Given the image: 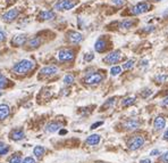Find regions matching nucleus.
I'll use <instances>...</instances> for the list:
<instances>
[{
  "label": "nucleus",
  "mask_w": 168,
  "mask_h": 163,
  "mask_svg": "<svg viewBox=\"0 0 168 163\" xmlns=\"http://www.w3.org/2000/svg\"><path fill=\"white\" fill-rule=\"evenodd\" d=\"M6 37H7L6 32L0 29V42H3V41L6 40Z\"/></svg>",
  "instance_id": "nucleus-34"
},
{
  "label": "nucleus",
  "mask_w": 168,
  "mask_h": 163,
  "mask_svg": "<svg viewBox=\"0 0 168 163\" xmlns=\"http://www.w3.org/2000/svg\"><path fill=\"white\" fill-rule=\"evenodd\" d=\"M23 159L21 153H14L12 156L8 157V163H22Z\"/></svg>",
  "instance_id": "nucleus-22"
},
{
  "label": "nucleus",
  "mask_w": 168,
  "mask_h": 163,
  "mask_svg": "<svg viewBox=\"0 0 168 163\" xmlns=\"http://www.w3.org/2000/svg\"><path fill=\"white\" fill-rule=\"evenodd\" d=\"M115 104H116V98L115 97L109 98V99L106 100V103L101 106V111H105V110H107V108H110V107H112Z\"/></svg>",
  "instance_id": "nucleus-23"
},
{
  "label": "nucleus",
  "mask_w": 168,
  "mask_h": 163,
  "mask_svg": "<svg viewBox=\"0 0 168 163\" xmlns=\"http://www.w3.org/2000/svg\"><path fill=\"white\" fill-rule=\"evenodd\" d=\"M74 75L73 74H66L65 76H64V83H65L66 86H69V85H72L73 82H74Z\"/></svg>",
  "instance_id": "nucleus-27"
},
{
  "label": "nucleus",
  "mask_w": 168,
  "mask_h": 163,
  "mask_svg": "<svg viewBox=\"0 0 168 163\" xmlns=\"http://www.w3.org/2000/svg\"><path fill=\"white\" fill-rule=\"evenodd\" d=\"M140 163H152L150 159H143V160H141Z\"/></svg>",
  "instance_id": "nucleus-42"
},
{
  "label": "nucleus",
  "mask_w": 168,
  "mask_h": 163,
  "mask_svg": "<svg viewBox=\"0 0 168 163\" xmlns=\"http://www.w3.org/2000/svg\"><path fill=\"white\" fill-rule=\"evenodd\" d=\"M140 124H141V122L139 121V120L128 119L123 123V127H124V129H126V130H135V129H137L139 127H140Z\"/></svg>",
  "instance_id": "nucleus-12"
},
{
  "label": "nucleus",
  "mask_w": 168,
  "mask_h": 163,
  "mask_svg": "<svg viewBox=\"0 0 168 163\" xmlns=\"http://www.w3.org/2000/svg\"><path fill=\"white\" fill-rule=\"evenodd\" d=\"M67 38H68V40L72 42V44H80L82 40H83V35L80 33V32H76V31H69L67 33Z\"/></svg>",
  "instance_id": "nucleus-13"
},
{
  "label": "nucleus",
  "mask_w": 168,
  "mask_h": 163,
  "mask_svg": "<svg viewBox=\"0 0 168 163\" xmlns=\"http://www.w3.org/2000/svg\"><path fill=\"white\" fill-rule=\"evenodd\" d=\"M111 3L116 6H121L125 3V0H111Z\"/></svg>",
  "instance_id": "nucleus-37"
},
{
  "label": "nucleus",
  "mask_w": 168,
  "mask_h": 163,
  "mask_svg": "<svg viewBox=\"0 0 168 163\" xmlns=\"http://www.w3.org/2000/svg\"><path fill=\"white\" fill-rule=\"evenodd\" d=\"M3 95V91H2V89H0V96H2Z\"/></svg>",
  "instance_id": "nucleus-46"
},
{
  "label": "nucleus",
  "mask_w": 168,
  "mask_h": 163,
  "mask_svg": "<svg viewBox=\"0 0 168 163\" xmlns=\"http://www.w3.org/2000/svg\"><path fill=\"white\" fill-rule=\"evenodd\" d=\"M57 57L60 62H71V60H74L75 54L72 49H67V48H64V49H60L57 54Z\"/></svg>",
  "instance_id": "nucleus-5"
},
{
  "label": "nucleus",
  "mask_w": 168,
  "mask_h": 163,
  "mask_svg": "<svg viewBox=\"0 0 168 163\" xmlns=\"http://www.w3.org/2000/svg\"><path fill=\"white\" fill-rule=\"evenodd\" d=\"M39 18L41 21H51V19L56 18V13L53 10H42L39 14Z\"/></svg>",
  "instance_id": "nucleus-14"
},
{
  "label": "nucleus",
  "mask_w": 168,
  "mask_h": 163,
  "mask_svg": "<svg viewBox=\"0 0 168 163\" xmlns=\"http://www.w3.org/2000/svg\"><path fill=\"white\" fill-rule=\"evenodd\" d=\"M148 63H149V60H140V66H146V65H148Z\"/></svg>",
  "instance_id": "nucleus-41"
},
{
  "label": "nucleus",
  "mask_w": 168,
  "mask_h": 163,
  "mask_svg": "<svg viewBox=\"0 0 168 163\" xmlns=\"http://www.w3.org/2000/svg\"><path fill=\"white\" fill-rule=\"evenodd\" d=\"M34 66L35 64L33 60L24 58V60H21L14 64V66H12V72L18 75H24L26 74V73L31 72L32 70L34 69Z\"/></svg>",
  "instance_id": "nucleus-1"
},
{
  "label": "nucleus",
  "mask_w": 168,
  "mask_h": 163,
  "mask_svg": "<svg viewBox=\"0 0 168 163\" xmlns=\"http://www.w3.org/2000/svg\"><path fill=\"white\" fill-rule=\"evenodd\" d=\"M78 3L77 0H58L53 8L56 10H71Z\"/></svg>",
  "instance_id": "nucleus-3"
},
{
  "label": "nucleus",
  "mask_w": 168,
  "mask_h": 163,
  "mask_svg": "<svg viewBox=\"0 0 168 163\" xmlns=\"http://www.w3.org/2000/svg\"><path fill=\"white\" fill-rule=\"evenodd\" d=\"M7 86H8V79L3 74L0 73V89H3V88L7 87Z\"/></svg>",
  "instance_id": "nucleus-29"
},
{
  "label": "nucleus",
  "mask_w": 168,
  "mask_h": 163,
  "mask_svg": "<svg viewBox=\"0 0 168 163\" xmlns=\"http://www.w3.org/2000/svg\"><path fill=\"white\" fill-rule=\"evenodd\" d=\"M8 152H9V147H8V146H5L3 148H1V150H0V156H2V155H6Z\"/></svg>",
  "instance_id": "nucleus-36"
},
{
  "label": "nucleus",
  "mask_w": 168,
  "mask_h": 163,
  "mask_svg": "<svg viewBox=\"0 0 168 163\" xmlns=\"http://www.w3.org/2000/svg\"><path fill=\"white\" fill-rule=\"evenodd\" d=\"M5 146H6V145H5V143H3V141H0V150H1V148H3Z\"/></svg>",
  "instance_id": "nucleus-44"
},
{
  "label": "nucleus",
  "mask_w": 168,
  "mask_h": 163,
  "mask_svg": "<svg viewBox=\"0 0 168 163\" xmlns=\"http://www.w3.org/2000/svg\"><path fill=\"white\" fill-rule=\"evenodd\" d=\"M164 139H165V140H167V139H168V129L166 130L165 134H164Z\"/></svg>",
  "instance_id": "nucleus-43"
},
{
  "label": "nucleus",
  "mask_w": 168,
  "mask_h": 163,
  "mask_svg": "<svg viewBox=\"0 0 168 163\" xmlns=\"http://www.w3.org/2000/svg\"><path fill=\"white\" fill-rule=\"evenodd\" d=\"M134 21H132V19H125V21H123V22L121 23V29H131L132 26L134 25Z\"/></svg>",
  "instance_id": "nucleus-26"
},
{
  "label": "nucleus",
  "mask_w": 168,
  "mask_h": 163,
  "mask_svg": "<svg viewBox=\"0 0 168 163\" xmlns=\"http://www.w3.org/2000/svg\"><path fill=\"white\" fill-rule=\"evenodd\" d=\"M100 140H101V136L94 134V135H91V136H89V137L86 138L85 144L90 145V146H96V145L99 144Z\"/></svg>",
  "instance_id": "nucleus-20"
},
{
  "label": "nucleus",
  "mask_w": 168,
  "mask_h": 163,
  "mask_svg": "<svg viewBox=\"0 0 168 163\" xmlns=\"http://www.w3.org/2000/svg\"><path fill=\"white\" fill-rule=\"evenodd\" d=\"M134 63H135V60H128L127 62H125L124 64H123V69L124 70L132 69V67L134 66Z\"/></svg>",
  "instance_id": "nucleus-30"
},
{
  "label": "nucleus",
  "mask_w": 168,
  "mask_h": 163,
  "mask_svg": "<svg viewBox=\"0 0 168 163\" xmlns=\"http://www.w3.org/2000/svg\"><path fill=\"white\" fill-rule=\"evenodd\" d=\"M18 16H19V10L17 9V8H12V9L7 10L5 14H2L1 18H2L3 22L12 23V22H14Z\"/></svg>",
  "instance_id": "nucleus-7"
},
{
  "label": "nucleus",
  "mask_w": 168,
  "mask_h": 163,
  "mask_svg": "<svg viewBox=\"0 0 168 163\" xmlns=\"http://www.w3.org/2000/svg\"><path fill=\"white\" fill-rule=\"evenodd\" d=\"M165 127H166L165 118H164V116H161V115L157 116L156 119H155V121H153V128H155V130L159 131V130H162Z\"/></svg>",
  "instance_id": "nucleus-15"
},
{
  "label": "nucleus",
  "mask_w": 168,
  "mask_h": 163,
  "mask_svg": "<svg viewBox=\"0 0 168 163\" xmlns=\"http://www.w3.org/2000/svg\"><path fill=\"white\" fill-rule=\"evenodd\" d=\"M160 154H161V152L159 150H153L150 152V155H151V156H157V155H160Z\"/></svg>",
  "instance_id": "nucleus-38"
},
{
  "label": "nucleus",
  "mask_w": 168,
  "mask_h": 163,
  "mask_svg": "<svg viewBox=\"0 0 168 163\" xmlns=\"http://www.w3.org/2000/svg\"><path fill=\"white\" fill-rule=\"evenodd\" d=\"M22 163H37V161H35L34 157L27 156V157H25V159H23Z\"/></svg>",
  "instance_id": "nucleus-32"
},
{
  "label": "nucleus",
  "mask_w": 168,
  "mask_h": 163,
  "mask_svg": "<svg viewBox=\"0 0 168 163\" xmlns=\"http://www.w3.org/2000/svg\"><path fill=\"white\" fill-rule=\"evenodd\" d=\"M41 44H42V40H41L40 37H33L31 38V39H28L27 42H26V45L28 46V48L30 49H37V48H39L41 46Z\"/></svg>",
  "instance_id": "nucleus-16"
},
{
  "label": "nucleus",
  "mask_w": 168,
  "mask_h": 163,
  "mask_svg": "<svg viewBox=\"0 0 168 163\" xmlns=\"http://www.w3.org/2000/svg\"><path fill=\"white\" fill-rule=\"evenodd\" d=\"M121 58V50H114L111 53H109L105 58H103V62L107 63V64H116L118 63Z\"/></svg>",
  "instance_id": "nucleus-6"
},
{
  "label": "nucleus",
  "mask_w": 168,
  "mask_h": 163,
  "mask_svg": "<svg viewBox=\"0 0 168 163\" xmlns=\"http://www.w3.org/2000/svg\"><path fill=\"white\" fill-rule=\"evenodd\" d=\"M151 94H152L151 89H148V88H146V89H144V90L142 91V92H141V96H142L143 98H146V97H149V96H150Z\"/></svg>",
  "instance_id": "nucleus-31"
},
{
  "label": "nucleus",
  "mask_w": 168,
  "mask_h": 163,
  "mask_svg": "<svg viewBox=\"0 0 168 163\" xmlns=\"http://www.w3.org/2000/svg\"><path fill=\"white\" fill-rule=\"evenodd\" d=\"M103 79H105V75L101 74L99 72H93V73H90L89 75H86L85 78H84V82L86 83V85H90V86H94V85H99L101 82L103 81Z\"/></svg>",
  "instance_id": "nucleus-4"
},
{
  "label": "nucleus",
  "mask_w": 168,
  "mask_h": 163,
  "mask_svg": "<svg viewBox=\"0 0 168 163\" xmlns=\"http://www.w3.org/2000/svg\"><path fill=\"white\" fill-rule=\"evenodd\" d=\"M60 129H62V124L59 122H50L46 125L44 130L47 132H49V134H53V132H57Z\"/></svg>",
  "instance_id": "nucleus-19"
},
{
  "label": "nucleus",
  "mask_w": 168,
  "mask_h": 163,
  "mask_svg": "<svg viewBox=\"0 0 168 163\" xmlns=\"http://www.w3.org/2000/svg\"><path fill=\"white\" fill-rule=\"evenodd\" d=\"M160 161L162 163H168V152H165L160 155Z\"/></svg>",
  "instance_id": "nucleus-33"
},
{
  "label": "nucleus",
  "mask_w": 168,
  "mask_h": 163,
  "mask_svg": "<svg viewBox=\"0 0 168 163\" xmlns=\"http://www.w3.org/2000/svg\"><path fill=\"white\" fill-rule=\"evenodd\" d=\"M157 83H164L168 80V74H165V73H160V74L156 75V78H155Z\"/></svg>",
  "instance_id": "nucleus-25"
},
{
  "label": "nucleus",
  "mask_w": 168,
  "mask_h": 163,
  "mask_svg": "<svg viewBox=\"0 0 168 163\" xmlns=\"http://www.w3.org/2000/svg\"><path fill=\"white\" fill-rule=\"evenodd\" d=\"M9 138L12 139V140L14 141H19V140H23L25 138V132L23 129H12V131H10L9 134Z\"/></svg>",
  "instance_id": "nucleus-10"
},
{
  "label": "nucleus",
  "mask_w": 168,
  "mask_h": 163,
  "mask_svg": "<svg viewBox=\"0 0 168 163\" xmlns=\"http://www.w3.org/2000/svg\"><path fill=\"white\" fill-rule=\"evenodd\" d=\"M144 143H146V139H144L143 136L135 135L128 139L127 147H128V150H139V148L142 147V146L144 145Z\"/></svg>",
  "instance_id": "nucleus-2"
},
{
  "label": "nucleus",
  "mask_w": 168,
  "mask_h": 163,
  "mask_svg": "<svg viewBox=\"0 0 168 163\" xmlns=\"http://www.w3.org/2000/svg\"><path fill=\"white\" fill-rule=\"evenodd\" d=\"M121 73V66H112L111 69H110V74L112 76H117Z\"/></svg>",
  "instance_id": "nucleus-28"
},
{
  "label": "nucleus",
  "mask_w": 168,
  "mask_h": 163,
  "mask_svg": "<svg viewBox=\"0 0 168 163\" xmlns=\"http://www.w3.org/2000/svg\"><path fill=\"white\" fill-rule=\"evenodd\" d=\"M150 9V5L146 3H139L134 7L131 8V13L133 15H140V14H144Z\"/></svg>",
  "instance_id": "nucleus-8"
},
{
  "label": "nucleus",
  "mask_w": 168,
  "mask_h": 163,
  "mask_svg": "<svg viewBox=\"0 0 168 163\" xmlns=\"http://www.w3.org/2000/svg\"><path fill=\"white\" fill-rule=\"evenodd\" d=\"M27 42V35L26 34H17L14 35L12 39V47H21L23 45Z\"/></svg>",
  "instance_id": "nucleus-9"
},
{
  "label": "nucleus",
  "mask_w": 168,
  "mask_h": 163,
  "mask_svg": "<svg viewBox=\"0 0 168 163\" xmlns=\"http://www.w3.org/2000/svg\"><path fill=\"white\" fill-rule=\"evenodd\" d=\"M94 49L98 53H103L107 49V41L105 39H102V38L98 39L96 41V44H94Z\"/></svg>",
  "instance_id": "nucleus-18"
},
{
  "label": "nucleus",
  "mask_w": 168,
  "mask_h": 163,
  "mask_svg": "<svg viewBox=\"0 0 168 163\" xmlns=\"http://www.w3.org/2000/svg\"><path fill=\"white\" fill-rule=\"evenodd\" d=\"M66 132H67L66 130H60V135H65Z\"/></svg>",
  "instance_id": "nucleus-45"
},
{
  "label": "nucleus",
  "mask_w": 168,
  "mask_h": 163,
  "mask_svg": "<svg viewBox=\"0 0 168 163\" xmlns=\"http://www.w3.org/2000/svg\"><path fill=\"white\" fill-rule=\"evenodd\" d=\"M57 73H58V67L55 65L44 66L43 69L40 70V75H43V76H52Z\"/></svg>",
  "instance_id": "nucleus-11"
},
{
  "label": "nucleus",
  "mask_w": 168,
  "mask_h": 163,
  "mask_svg": "<svg viewBox=\"0 0 168 163\" xmlns=\"http://www.w3.org/2000/svg\"><path fill=\"white\" fill-rule=\"evenodd\" d=\"M134 103H135V97H127V98H125V99H123L121 106L128 107V106H131V105H133Z\"/></svg>",
  "instance_id": "nucleus-24"
},
{
  "label": "nucleus",
  "mask_w": 168,
  "mask_h": 163,
  "mask_svg": "<svg viewBox=\"0 0 168 163\" xmlns=\"http://www.w3.org/2000/svg\"><path fill=\"white\" fill-rule=\"evenodd\" d=\"M161 105H162V106H168V96H167V97L164 98V99H162Z\"/></svg>",
  "instance_id": "nucleus-40"
},
{
  "label": "nucleus",
  "mask_w": 168,
  "mask_h": 163,
  "mask_svg": "<svg viewBox=\"0 0 168 163\" xmlns=\"http://www.w3.org/2000/svg\"><path fill=\"white\" fill-rule=\"evenodd\" d=\"M94 58V55L92 53H90V54H86L85 56H84V60H86V62H91V60H93Z\"/></svg>",
  "instance_id": "nucleus-35"
},
{
  "label": "nucleus",
  "mask_w": 168,
  "mask_h": 163,
  "mask_svg": "<svg viewBox=\"0 0 168 163\" xmlns=\"http://www.w3.org/2000/svg\"><path fill=\"white\" fill-rule=\"evenodd\" d=\"M44 153H46V148L43 146H41V145H37L33 148V154H34V156L37 159H41L44 155Z\"/></svg>",
  "instance_id": "nucleus-21"
},
{
  "label": "nucleus",
  "mask_w": 168,
  "mask_h": 163,
  "mask_svg": "<svg viewBox=\"0 0 168 163\" xmlns=\"http://www.w3.org/2000/svg\"><path fill=\"white\" fill-rule=\"evenodd\" d=\"M10 114V107L7 104H0V121L6 120Z\"/></svg>",
  "instance_id": "nucleus-17"
},
{
  "label": "nucleus",
  "mask_w": 168,
  "mask_h": 163,
  "mask_svg": "<svg viewBox=\"0 0 168 163\" xmlns=\"http://www.w3.org/2000/svg\"><path fill=\"white\" fill-rule=\"evenodd\" d=\"M153 1H162V0H153Z\"/></svg>",
  "instance_id": "nucleus-47"
},
{
  "label": "nucleus",
  "mask_w": 168,
  "mask_h": 163,
  "mask_svg": "<svg viewBox=\"0 0 168 163\" xmlns=\"http://www.w3.org/2000/svg\"><path fill=\"white\" fill-rule=\"evenodd\" d=\"M102 123H103V122H101V121H100V122H96V123H93V124L91 125V129H92V130H93V129H96V128H98V127H100V125H102Z\"/></svg>",
  "instance_id": "nucleus-39"
}]
</instances>
